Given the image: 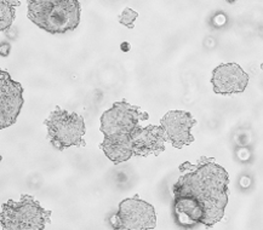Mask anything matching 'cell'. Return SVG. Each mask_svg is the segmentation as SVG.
<instances>
[{"label":"cell","mask_w":263,"mask_h":230,"mask_svg":"<svg viewBox=\"0 0 263 230\" xmlns=\"http://www.w3.org/2000/svg\"><path fill=\"white\" fill-rule=\"evenodd\" d=\"M173 187L175 221L180 226H212L222 221L228 204L229 176L214 159L201 157L197 164L185 161Z\"/></svg>","instance_id":"6da1fadb"},{"label":"cell","mask_w":263,"mask_h":230,"mask_svg":"<svg viewBox=\"0 0 263 230\" xmlns=\"http://www.w3.org/2000/svg\"><path fill=\"white\" fill-rule=\"evenodd\" d=\"M48 130V140L55 149L65 150L69 147H85L84 140L86 127L84 118L78 113H70L56 107L44 121Z\"/></svg>","instance_id":"277c9868"},{"label":"cell","mask_w":263,"mask_h":230,"mask_svg":"<svg viewBox=\"0 0 263 230\" xmlns=\"http://www.w3.org/2000/svg\"><path fill=\"white\" fill-rule=\"evenodd\" d=\"M25 98L23 87L10 76L5 70L0 73V128H6L16 124Z\"/></svg>","instance_id":"52a82bcc"},{"label":"cell","mask_w":263,"mask_h":230,"mask_svg":"<svg viewBox=\"0 0 263 230\" xmlns=\"http://www.w3.org/2000/svg\"><path fill=\"white\" fill-rule=\"evenodd\" d=\"M226 2H227L228 4H233V3L237 2V0H226Z\"/></svg>","instance_id":"5bb4252c"},{"label":"cell","mask_w":263,"mask_h":230,"mask_svg":"<svg viewBox=\"0 0 263 230\" xmlns=\"http://www.w3.org/2000/svg\"><path fill=\"white\" fill-rule=\"evenodd\" d=\"M148 113L141 111L140 107L133 106L126 101L116 102L101 117V132L103 136L131 135L138 127L140 121L148 119Z\"/></svg>","instance_id":"8992f818"},{"label":"cell","mask_w":263,"mask_h":230,"mask_svg":"<svg viewBox=\"0 0 263 230\" xmlns=\"http://www.w3.org/2000/svg\"><path fill=\"white\" fill-rule=\"evenodd\" d=\"M100 148L103 150L104 155L114 165H119L121 162H125L131 157H134V147L131 135H112V136H104L103 142L100 144Z\"/></svg>","instance_id":"8fae6325"},{"label":"cell","mask_w":263,"mask_h":230,"mask_svg":"<svg viewBox=\"0 0 263 230\" xmlns=\"http://www.w3.org/2000/svg\"><path fill=\"white\" fill-rule=\"evenodd\" d=\"M48 211L32 195L22 194L20 201L9 200L2 208L3 230H42L50 223Z\"/></svg>","instance_id":"3957f363"},{"label":"cell","mask_w":263,"mask_h":230,"mask_svg":"<svg viewBox=\"0 0 263 230\" xmlns=\"http://www.w3.org/2000/svg\"><path fill=\"white\" fill-rule=\"evenodd\" d=\"M195 124L197 120L193 115L185 110H170L160 120L165 138L177 149L193 143L194 136L192 135V128Z\"/></svg>","instance_id":"ba28073f"},{"label":"cell","mask_w":263,"mask_h":230,"mask_svg":"<svg viewBox=\"0 0 263 230\" xmlns=\"http://www.w3.org/2000/svg\"><path fill=\"white\" fill-rule=\"evenodd\" d=\"M262 68H263V64H262Z\"/></svg>","instance_id":"9a60e30c"},{"label":"cell","mask_w":263,"mask_h":230,"mask_svg":"<svg viewBox=\"0 0 263 230\" xmlns=\"http://www.w3.org/2000/svg\"><path fill=\"white\" fill-rule=\"evenodd\" d=\"M27 10L30 21L50 34L76 29L82 12L78 0H27Z\"/></svg>","instance_id":"7a4b0ae2"},{"label":"cell","mask_w":263,"mask_h":230,"mask_svg":"<svg viewBox=\"0 0 263 230\" xmlns=\"http://www.w3.org/2000/svg\"><path fill=\"white\" fill-rule=\"evenodd\" d=\"M211 84L217 94L244 92L249 84V74L237 63H223L212 70Z\"/></svg>","instance_id":"9c48e42d"},{"label":"cell","mask_w":263,"mask_h":230,"mask_svg":"<svg viewBox=\"0 0 263 230\" xmlns=\"http://www.w3.org/2000/svg\"><path fill=\"white\" fill-rule=\"evenodd\" d=\"M21 5L18 0H0V29L2 32L11 27L16 17V6Z\"/></svg>","instance_id":"7c38bea8"},{"label":"cell","mask_w":263,"mask_h":230,"mask_svg":"<svg viewBox=\"0 0 263 230\" xmlns=\"http://www.w3.org/2000/svg\"><path fill=\"white\" fill-rule=\"evenodd\" d=\"M131 140H133L135 157L144 158L149 155L158 157L165 150V143L167 142L163 127L157 125L136 127L131 133Z\"/></svg>","instance_id":"30bf717a"},{"label":"cell","mask_w":263,"mask_h":230,"mask_svg":"<svg viewBox=\"0 0 263 230\" xmlns=\"http://www.w3.org/2000/svg\"><path fill=\"white\" fill-rule=\"evenodd\" d=\"M137 17H138V13L135 11V10L130 9V8H126L123 12H121V15L119 16V23H120V25L125 26L126 28L134 29L135 28L134 23L137 20Z\"/></svg>","instance_id":"4fadbf2b"},{"label":"cell","mask_w":263,"mask_h":230,"mask_svg":"<svg viewBox=\"0 0 263 230\" xmlns=\"http://www.w3.org/2000/svg\"><path fill=\"white\" fill-rule=\"evenodd\" d=\"M114 229L123 230H148L157 226L156 209L149 202L141 200L135 195L119 204L118 212L112 219Z\"/></svg>","instance_id":"5b68a950"}]
</instances>
